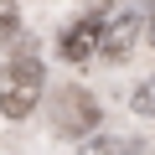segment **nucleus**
<instances>
[{
  "label": "nucleus",
  "mask_w": 155,
  "mask_h": 155,
  "mask_svg": "<svg viewBox=\"0 0 155 155\" xmlns=\"http://www.w3.org/2000/svg\"><path fill=\"white\" fill-rule=\"evenodd\" d=\"M145 31V21L134 16V11H114V16H104V36H98V57H109V62H124L129 52H134V36Z\"/></svg>",
  "instance_id": "obj_3"
},
{
  "label": "nucleus",
  "mask_w": 155,
  "mask_h": 155,
  "mask_svg": "<svg viewBox=\"0 0 155 155\" xmlns=\"http://www.w3.org/2000/svg\"><path fill=\"white\" fill-rule=\"evenodd\" d=\"M98 36H104V16L93 11V16H83V21H72V26L62 31V41H57V47H62V57H67V62H88V57L98 52Z\"/></svg>",
  "instance_id": "obj_4"
},
{
  "label": "nucleus",
  "mask_w": 155,
  "mask_h": 155,
  "mask_svg": "<svg viewBox=\"0 0 155 155\" xmlns=\"http://www.w3.org/2000/svg\"><path fill=\"white\" fill-rule=\"evenodd\" d=\"M145 36H150V47H155V11H150V21H145Z\"/></svg>",
  "instance_id": "obj_8"
},
{
  "label": "nucleus",
  "mask_w": 155,
  "mask_h": 155,
  "mask_svg": "<svg viewBox=\"0 0 155 155\" xmlns=\"http://www.w3.org/2000/svg\"><path fill=\"white\" fill-rule=\"evenodd\" d=\"M98 98L93 93H83V88H62L57 98H52V129L57 134H67V140H83V134H93L98 129Z\"/></svg>",
  "instance_id": "obj_2"
},
{
  "label": "nucleus",
  "mask_w": 155,
  "mask_h": 155,
  "mask_svg": "<svg viewBox=\"0 0 155 155\" xmlns=\"http://www.w3.org/2000/svg\"><path fill=\"white\" fill-rule=\"evenodd\" d=\"M16 36H21V11H16V0H0V47Z\"/></svg>",
  "instance_id": "obj_6"
},
{
  "label": "nucleus",
  "mask_w": 155,
  "mask_h": 155,
  "mask_svg": "<svg viewBox=\"0 0 155 155\" xmlns=\"http://www.w3.org/2000/svg\"><path fill=\"white\" fill-rule=\"evenodd\" d=\"M78 155H140V140H124V134H98V140H88Z\"/></svg>",
  "instance_id": "obj_5"
},
{
  "label": "nucleus",
  "mask_w": 155,
  "mask_h": 155,
  "mask_svg": "<svg viewBox=\"0 0 155 155\" xmlns=\"http://www.w3.org/2000/svg\"><path fill=\"white\" fill-rule=\"evenodd\" d=\"M134 114H150L155 119V78H150L145 88H134Z\"/></svg>",
  "instance_id": "obj_7"
},
{
  "label": "nucleus",
  "mask_w": 155,
  "mask_h": 155,
  "mask_svg": "<svg viewBox=\"0 0 155 155\" xmlns=\"http://www.w3.org/2000/svg\"><path fill=\"white\" fill-rule=\"evenodd\" d=\"M41 62L26 52L5 67V78H0V114L5 119H31V109L41 104Z\"/></svg>",
  "instance_id": "obj_1"
}]
</instances>
